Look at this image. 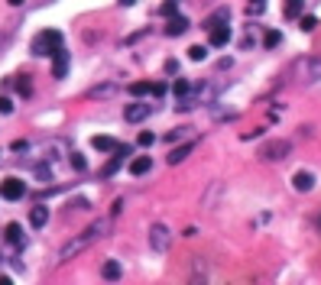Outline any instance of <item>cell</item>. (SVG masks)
Returning <instances> with one entry per match:
<instances>
[{"mask_svg":"<svg viewBox=\"0 0 321 285\" xmlns=\"http://www.w3.org/2000/svg\"><path fill=\"white\" fill-rule=\"evenodd\" d=\"M107 230H111V220H94L91 227L85 230V234H78V237H71L68 243H62L59 246V256H56V263H68V260H75V256H82L88 246H94L97 240H101Z\"/></svg>","mask_w":321,"mask_h":285,"instance_id":"6da1fadb","label":"cell"},{"mask_svg":"<svg viewBox=\"0 0 321 285\" xmlns=\"http://www.w3.org/2000/svg\"><path fill=\"white\" fill-rule=\"evenodd\" d=\"M62 42H65V36H62L59 30H42V33H36L33 36V42H30V52L36 59H46V55H52Z\"/></svg>","mask_w":321,"mask_h":285,"instance_id":"7a4b0ae2","label":"cell"},{"mask_svg":"<svg viewBox=\"0 0 321 285\" xmlns=\"http://www.w3.org/2000/svg\"><path fill=\"white\" fill-rule=\"evenodd\" d=\"M256 156H260L263 162H279V159L292 156V142H289V139H266Z\"/></svg>","mask_w":321,"mask_h":285,"instance_id":"3957f363","label":"cell"},{"mask_svg":"<svg viewBox=\"0 0 321 285\" xmlns=\"http://www.w3.org/2000/svg\"><path fill=\"white\" fill-rule=\"evenodd\" d=\"M149 246H153L156 253H166V249L172 246V234H169L166 224H153V227H149Z\"/></svg>","mask_w":321,"mask_h":285,"instance_id":"277c9868","label":"cell"},{"mask_svg":"<svg viewBox=\"0 0 321 285\" xmlns=\"http://www.w3.org/2000/svg\"><path fill=\"white\" fill-rule=\"evenodd\" d=\"M23 194H26V182H23V178L10 175V178L0 182V198H4V201H20Z\"/></svg>","mask_w":321,"mask_h":285,"instance_id":"5b68a950","label":"cell"},{"mask_svg":"<svg viewBox=\"0 0 321 285\" xmlns=\"http://www.w3.org/2000/svg\"><path fill=\"white\" fill-rule=\"evenodd\" d=\"M208 42L214 49H221V46H227L230 42V26H224V23H218V26H211L208 30Z\"/></svg>","mask_w":321,"mask_h":285,"instance_id":"8992f818","label":"cell"},{"mask_svg":"<svg viewBox=\"0 0 321 285\" xmlns=\"http://www.w3.org/2000/svg\"><path fill=\"white\" fill-rule=\"evenodd\" d=\"M65 75H68V52L59 46L52 52V78H65Z\"/></svg>","mask_w":321,"mask_h":285,"instance_id":"52a82bcc","label":"cell"},{"mask_svg":"<svg viewBox=\"0 0 321 285\" xmlns=\"http://www.w3.org/2000/svg\"><path fill=\"white\" fill-rule=\"evenodd\" d=\"M120 88L114 84V81H104V84H94V88H88L85 97H91V101H101V97H114Z\"/></svg>","mask_w":321,"mask_h":285,"instance_id":"ba28073f","label":"cell"},{"mask_svg":"<svg viewBox=\"0 0 321 285\" xmlns=\"http://www.w3.org/2000/svg\"><path fill=\"white\" fill-rule=\"evenodd\" d=\"M149 110H153V107H149V104H130L127 107V110H123V117H127V123H140V120H146L149 117Z\"/></svg>","mask_w":321,"mask_h":285,"instance_id":"9c48e42d","label":"cell"},{"mask_svg":"<svg viewBox=\"0 0 321 285\" xmlns=\"http://www.w3.org/2000/svg\"><path fill=\"white\" fill-rule=\"evenodd\" d=\"M4 237H7V243H13L16 249H23V246H26V234H23V227H20V224H7Z\"/></svg>","mask_w":321,"mask_h":285,"instance_id":"30bf717a","label":"cell"},{"mask_svg":"<svg viewBox=\"0 0 321 285\" xmlns=\"http://www.w3.org/2000/svg\"><path fill=\"white\" fill-rule=\"evenodd\" d=\"M49 224V208H42V204H33L30 208V227H46Z\"/></svg>","mask_w":321,"mask_h":285,"instance_id":"8fae6325","label":"cell"},{"mask_svg":"<svg viewBox=\"0 0 321 285\" xmlns=\"http://www.w3.org/2000/svg\"><path fill=\"white\" fill-rule=\"evenodd\" d=\"M195 153V142H182V146H175L172 153H169V165H178V162H185Z\"/></svg>","mask_w":321,"mask_h":285,"instance_id":"7c38bea8","label":"cell"},{"mask_svg":"<svg viewBox=\"0 0 321 285\" xmlns=\"http://www.w3.org/2000/svg\"><path fill=\"white\" fill-rule=\"evenodd\" d=\"M292 188H296V191H311V188H315V175H311V172H296V175H292Z\"/></svg>","mask_w":321,"mask_h":285,"instance_id":"4fadbf2b","label":"cell"},{"mask_svg":"<svg viewBox=\"0 0 321 285\" xmlns=\"http://www.w3.org/2000/svg\"><path fill=\"white\" fill-rule=\"evenodd\" d=\"M299 68L305 71V78H321V55H315V59H302Z\"/></svg>","mask_w":321,"mask_h":285,"instance_id":"5bb4252c","label":"cell"},{"mask_svg":"<svg viewBox=\"0 0 321 285\" xmlns=\"http://www.w3.org/2000/svg\"><path fill=\"white\" fill-rule=\"evenodd\" d=\"M189 26H192V23L185 20V16H178V13H175V16H169V26H166V33H169V36H182L185 30H189Z\"/></svg>","mask_w":321,"mask_h":285,"instance_id":"9a60e30c","label":"cell"},{"mask_svg":"<svg viewBox=\"0 0 321 285\" xmlns=\"http://www.w3.org/2000/svg\"><path fill=\"white\" fill-rule=\"evenodd\" d=\"M91 146L97 149V153H114V149H117L120 142L114 139V136H94V139H91Z\"/></svg>","mask_w":321,"mask_h":285,"instance_id":"2e32d148","label":"cell"},{"mask_svg":"<svg viewBox=\"0 0 321 285\" xmlns=\"http://www.w3.org/2000/svg\"><path fill=\"white\" fill-rule=\"evenodd\" d=\"M149 168H153V159H149V156H137L130 162V175H146Z\"/></svg>","mask_w":321,"mask_h":285,"instance_id":"e0dca14e","label":"cell"},{"mask_svg":"<svg viewBox=\"0 0 321 285\" xmlns=\"http://www.w3.org/2000/svg\"><path fill=\"white\" fill-rule=\"evenodd\" d=\"M305 13V0H285V20H299Z\"/></svg>","mask_w":321,"mask_h":285,"instance_id":"ac0fdd59","label":"cell"},{"mask_svg":"<svg viewBox=\"0 0 321 285\" xmlns=\"http://www.w3.org/2000/svg\"><path fill=\"white\" fill-rule=\"evenodd\" d=\"M120 272H123V269H120V263H114V260H107V263L101 266V275H104V279H107V282H114V279H120Z\"/></svg>","mask_w":321,"mask_h":285,"instance_id":"d6986e66","label":"cell"},{"mask_svg":"<svg viewBox=\"0 0 321 285\" xmlns=\"http://www.w3.org/2000/svg\"><path fill=\"white\" fill-rule=\"evenodd\" d=\"M279 42H282V33H279V30H266V33H263V46H266V49H276Z\"/></svg>","mask_w":321,"mask_h":285,"instance_id":"ffe728a7","label":"cell"},{"mask_svg":"<svg viewBox=\"0 0 321 285\" xmlns=\"http://www.w3.org/2000/svg\"><path fill=\"white\" fill-rule=\"evenodd\" d=\"M172 91H175V97H189L192 94V81H189V78H175Z\"/></svg>","mask_w":321,"mask_h":285,"instance_id":"44dd1931","label":"cell"},{"mask_svg":"<svg viewBox=\"0 0 321 285\" xmlns=\"http://www.w3.org/2000/svg\"><path fill=\"white\" fill-rule=\"evenodd\" d=\"M266 13V0H247V16H260Z\"/></svg>","mask_w":321,"mask_h":285,"instance_id":"7402d4cb","label":"cell"},{"mask_svg":"<svg viewBox=\"0 0 321 285\" xmlns=\"http://www.w3.org/2000/svg\"><path fill=\"white\" fill-rule=\"evenodd\" d=\"M68 162H71L75 172H85V168H88V159H85L82 153H68Z\"/></svg>","mask_w":321,"mask_h":285,"instance_id":"603a6c76","label":"cell"},{"mask_svg":"<svg viewBox=\"0 0 321 285\" xmlns=\"http://www.w3.org/2000/svg\"><path fill=\"white\" fill-rule=\"evenodd\" d=\"M227 16H230V10H227V7H221L214 16H208V23H204V26L211 30V26H218V23H227Z\"/></svg>","mask_w":321,"mask_h":285,"instance_id":"cb8c5ba5","label":"cell"},{"mask_svg":"<svg viewBox=\"0 0 321 285\" xmlns=\"http://www.w3.org/2000/svg\"><path fill=\"white\" fill-rule=\"evenodd\" d=\"M130 94H133V97H146V94H149V81H133V84H130Z\"/></svg>","mask_w":321,"mask_h":285,"instance_id":"d4e9b609","label":"cell"},{"mask_svg":"<svg viewBox=\"0 0 321 285\" xmlns=\"http://www.w3.org/2000/svg\"><path fill=\"white\" fill-rule=\"evenodd\" d=\"M36 178H39V182H52V168L46 162H39L36 165Z\"/></svg>","mask_w":321,"mask_h":285,"instance_id":"484cf974","label":"cell"},{"mask_svg":"<svg viewBox=\"0 0 321 285\" xmlns=\"http://www.w3.org/2000/svg\"><path fill=\"white\" fill-rule=\"evenodd\" d=\"M204 55H208V49H204V46H192L189 49V59L192 62H204Z\"/></svg>","mask_w":321,"mask_h":285,"instance_id":"4316f807","label":"cell"},{"mask_svg":"<svg viewBox=\"0 0 321 285\" xmlns=\"http://www.w3.org/2000/svg\"><path fill=\"white\" fill-rule=\"evenodd\" d=\"M299 23H302V30H305V33H311V30L318 26V20H315V16H305V13L299 16Z\"/></svg>","mask_w":321,"mask_h":285,"instance_id":"83f0119b","label":"cell"},{"mask_svg":"<svg viewBox=\"0 0 321 285\" xmlns=\"http://www.w3.org/2000/svg\"><path fill=\"white\" fill-rule=\"evenodd\" d=\"M175 13H178V4H175V0H166V4H163V16L169 20V16H175Z\"/></svg>","mask_w":321,"mask_h":285,"instance_id":"f1b7e54d","label":"cell"},{"mask_svg":"<svg viewBox=\"0 0 321 285\" xmlns=\"http://www.w3.org/2000/svg\"><path fill=\"white\" fill-rule=\"evenodd\" d=\"M16 91H20L23 97H30V94H33V84L26 81V78H20V81H16Z\"/></svg>","mask_w":321,"mask_h":285,"instance_id":"f546056e","label":"cell"},{"mask_svg":"<svg viewBox=\"0 0 321 285\" xmlns=\"http://www.w3.org/2000/svg\"><path fill=\"white\" fill-rule=\"evenodd\" d=\"M137 142H140L143 149H146V146H153V142H156V136H153V133H140V136H137Z\"/></svg>","mask_w":321,"mask_h":285,"instance_id":"4dcf8cb0","label":"cell"},{"mask_svg":"<svg viewBox=\"0 0 321 285\" xmlns=\"http://www.w3.org/2000/svg\"><path fill=\"white\" fill-rule=\"evenodd\" d=\"M166 91H169V88H166L163 81H159V84H149V94H153V97H166Z\"/></svg>","mask_w":321,"mask_h":285,"instance_id":"1f68e13d","label":"cell"},{"mask_svg":"<svg viewBox=\"0 0 321 285\" xmlns=\"http://www.w3.org/2000/svg\"><path fill=\"white\" fill-rule=\"evenodd\" d=\"M0 113H13V101H10V97H0Z\"/></svg>","mask_w":321,"mask_h":285,"instance_id":"d6a6232c","label":"cell"},{"mask_svg":"<svg viewBox=\"0 0 321 285\" xmlns=\"http://www.w3.org/2000/svg\"><path fill=\"white\" fill-rule=\"evenodd\" d=\"M182 136H185V130H182V127H175L172 133H166V142H175V139H182Z\"/></svg>","mask_w":321,"mask_h":285,"instance_id":"836d02e7","label":"cell"},{"mask_svg":"<svg viewBox=\"0 0 321 285\" xmlns=\"http://www.w3.org/2000/svg\"><path fill=\"white\" fill-rule=\"evenodd\" d=\"M263 133H266V127H253V130L244 133V139H256V136H263Z\"/></svg>","mask_w":321,"mask_h":285,"instance_id":"e575fe53","label":"cell"},{"mask_svg":"<svg viewBox=\"0 0 321 285\" xmlns=\"http://www.w3.org/2000/svg\"><path fill=\"white\" fill-rule=\"evenodd\" d=\"M26 149H30V142H26V139H16L13 142V153H26Z\"/></svg>","mask_w":321,"mask_h":285,"instance_id":"d590c367","label":"cell"},{"mask_svg":"<svg viewBox=\"0 0 321 285\" xmlns=\"http://www.w3.org/2000/svg\"><path fill=\"white\" fill-rule=\"evenodd\" d=\"M166 71H169V75H175V71H178V62L169 59V62H166Z\"/></svg>","mask_w":321,"mask_h":285,"instance_id":"8d00e7d4","label":"cell"},{"mask_svg":"<svg viewBox=\"0 0 321 285\" xmlns=\"http://www.w3.org/2000/svg\"><path fill=\"white\" fill-rule=\"evenodd\" d=\"M230 65H234V59H221V62H218V68H221V71H227Z\"/></svg>","mask_w":321,"mask_h":285,"instance_id":"74e56055","label":"cell"},{"mask_svg":"<svg viewBox=\"0 0 321 285\" xmlns=\"http://www.w3.org/2000/svg\"><path fill=\"white\" fill-rule=\"evenodd\" d=\"M315 230H318V234H321V211L315 214Z\"/></svg>","mask_w":321,"mask_h":285,"instance_id":"f35d334b","label":"cell"},{"mask_svg":"<svg viewBox=\"0 0 321 285\" xmlns=\"http://www.w3.org/2000/svg\"><path fill=\"white\" fill-rule=\"evenodd\" d=\"M120 4H123V7H133V4H137V0H120Z\"/></svg>","mask_w":321,"mask_h":285,"instance_id":"ab89813d","label":"cell"},{"mask_svg":"<svg viewBox=\"0 0 321 285\" xmlns=\"http://www.w3.org/2000/svg\"><path fill=\"white\" fill-rule=\"evenodd\" d=\"M10 7H23V0H10Z\"/></svg>","mask_w":321,"mask_h":285,"instance_id":"60d3db41","label":"cell"}]
</instances>
